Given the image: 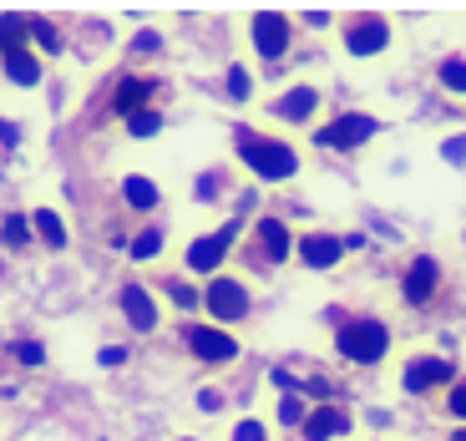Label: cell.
<instances>
[{
  "mask_svg": "<svg viewBox=\"0 0 466 441\" xmlns=\"http://www.w3.org/2000/svg\"><path fill=\"white\" fill-rule=\"evenodd\" d=\"M233 158L258 178V183H289L299 173V152L284 138H264V132L233 128Z\"/></svg>",
  "mask_w": 466,
  "mask_h": 441,
  "instance_id": "1",
  "label": "cell"
},
{
  "mask_svg": "<svg viewBox=\"0 0 466 441\" xmlns=\"http://www.w3.org/2000/svg\"><path fill=\"white\" fill-rule=\"evenodd\" d=\"M335 350L350 360V365H380L385 355H390V325L385 320H375V314H355V320H345L335 335Z\"/></svg>",
  "mask_w": 466,
  "mask_h": 441,
  "instance_id": "2",
  "label": "cell"
},
{
  "mask_svg": "<svg viewBox=\"0 0 466 441\" xmlns=\"http://www.w3.org/2000/svg\"><path fill=\"white\" fill-rule=\"evenodd\" d=\"M238 239H244V223H238V219L218 223L213 233H193V244L183 249V269H187V274H208V279H218Z\"/></svg>",
  "mask_w": 466,
  "mask_h": 441,
  "instance_id": "3",
  "label": "cell"
},
{
  "mask_svg": "<svg viewBox=\"0 0 466 441\" xmlns=\"http://www.w3.org/2000/svg\"><path fill=\"white\" fill-rule=\"evenodd\" d=\"M183 345L193 350V360H203V365H233V360L244 355L238 335L213 325V320H183Z\"/></svg>",
  "mask_w": 466,
  "mask_h": 441,
  "instance_id": "4",
  "label": "cell"
},
{
  "mask_svg": "<svg viewBox=\"0 0 466 441\" xmlns=\"http://www.w3.org/2000/svg\"><path fill=\"white\" fill-rule=\"evenodd\" d=\"M451 391L456 385V365L451 355H436V350H416V355H406V365H400V391L406 395H431V391Z\"/></svg>",
  "mask_w": 466,
  "mask_h": 441,
  "instance_id": "5",
  "label": "cell"
},
{
  "mask_svg": "<svg viewBox=\"0 0 466 441\" xmlns=\"http://www.w3.org/2000/svg\"><path fill=\"white\" fill-rule=\"evenodd\" d=\"M203 310L213 314V325H238V320H248L254 314V294H248L244 279H233V274H218L208 279V290H203Z\"/></svg>",
  "mask_w": 466,
  "mask_h": 441,
  "instance_id": "6",
  "label": "cell"
},
{
  "mask_svg": "<svg viewBox=\"0 0 466 441\" xmlns=\"http://www.w3.org/2000/svg\"><path fill=\"white\" fill-rule=\"evenodd\" d=\"M375 132H380V122H375L370 112H339L335 122L315 128V148H325V152H355V148H365Z\"/></svg>",
  "mask_w": 466,
  "mask_h": 441,
  "instance_id": "7",
  "label": "cell"
},
{
  "mask_svg": "<svg viewBox=\"0 0 466 441\" xmlns=\"http://www.w3.org/2000/svg\"><path fill=\"white\" fill-rule=\"evenodd\" d=\"M248 36H254V51L258 61H284L294 46V21L284 11H254V21H248Z\"/></svg>",
  "mask_w": 466,
  "mask_h": 441,
  "instance_id": "8",
  "label": "cell"
},
{
  "mask_svg": "<svg viewBox=\"0 0 466 441\" xmlns=\"http://www.w3.org/2000/svg\"><path fill=\"white\" fill-rule=\"evenodd\" d=\"M116 310H122V320H127L137 335H152V330L163 325V304H157L152 284H142V279L116 284Z\"/></svg>",
  "mask_w": 466,
  "mask_h": 441,
  "instance_id": "9",
  "label": "cell"
},
{
  "mask_svg": "<svg viewBox=\"0 0 466 441\" xmlns=\"http://www.w3.org/2000/svg\"><path fill=\"white\" fill-rule=\"evenodd\" d=\"M390 21L385 15H350L345 31H339V41H345L350 56H380L385 46H390Z\"/></svg>",
  "mask_w": 466,
  "mask_h": 441,
  "instance_id": "10",
  "label": "cell"
},
{
  "mask_svg": "<svg viewBox=\"0 0 466 441\" xmlns=\"http://www.w3.org/2000/svg\"><path fill=\"white\" fill-rule=\"evenodd\" d=\"M294 254H299V264L304 269H335L339 259H345V239L339 233H325V229H315V233H299L294 239Z\"/></svg>",
  "mask_w": 466,
  "mask_h": 441,
  "instance_id": "11",
  "label": "cell"
},
{
  "mask_svg": "<svg viewBox=\"0 0 466 441\" xmlns=\"http://www.w3.org/2000/svg\"><path fill=\"white\" fill-rule=\"evenodd\" d=\"M254 249H258V264H284L294 254V229L284 219H274V213H264L254 223Z\"/></svg>",
  "mask_w": 466,
  "mask_h": 441,
  "instance_id": "12",
  "label": "cell"
},
{
  "mask_svg": "<svg viewBox=\"0 0 466 441\" xmlns=\"http://www.w3.org/2000/svg\"><path fill=\"white\" fill-rule=\"evenodd\" d=\"M268 112L279 117V122H289V128H299V122H309V117L319 112V87L315 82L289 87V92H279L274 102H268Z\"/></svg>",
  "mask_w": 466,
  "mask_h": 441,
  "instance_id": "13",
  "label": "cell"
},
{
  "mask_svg": "<svg viewBox=\"0 0 466 441\" xmlns=\"http://www.w3.org/2000/svg\"><path fill=\"white\" fill-rule=\"evenodd\" d=\"M0 71H5V82L21 87V92L41 87V77H46V67H41V51H31V46H5V51H0Z\"/></svg>",
  "mask_w": 466,
  "mask_h": 441,
  "instance_id": "14",
  "label": "cell"
},
{
  "mask_svg": "<svg viewBox=\"0 0 466 441\" xmlns=\"http://www.w3.org/2000/svg\"><path fill=\"white\" fill-rule=\"evenodd\" d=\"M436 284H441V264H436L431 254H420V259H410V269H406V279H400V300L406 304H426L436 294Z\"/></svg>",
  "mask_w": 466,
  "mask_h": 441,
  "instance_id": "15",
  "label": "cell"
},
{
  "mask_svg": "<svg viewBox=\"0 0 466 441\" xmlns=\"http://www.w3.org/2000/svg\"><path fill=\"white\" fill-rule=\"evenodd\" d=\"M350 431H355V421L339 406H315L304 416V441H339V436H350Z\"/></svg>",
  "mask_w": 466,
  "mask_h": 441,
  "instance_id": "16",
  "label": "cell"
},
{
  "mask_svg": "<svg viewBox=\"0 0 466 441\" xmlns=\"http://www.w3.org/2000/svg\"><path fill=\"white\" fill-rule=\"evenodd\" d=\"M152 92H157V82H152V77H127V82L112 92V117H122V122H127L132 112L152 107Z\"/></svg>",
  "mask_w": 466,
  "mask_h": 441,
  "instance_id": "17",
  "label": "cell"
},
{
  "mask_svg": "<svg viewBox=\"0 0 466 441\" xmlns=\"http://www.w3.org/2000/svg\"><path fill=\"white\" fill-rule=\"evenodd\" d=\"M122 203H127L132 213H157V203H163V183L147 173H127L122 178Z\"/></svg>",
  "mask_w": 466,
  "mask_h": 441,
  "instance_id": "18",
  "label": "cell"
},
{
  "mask_svg": "<svg viewBox=\"0 0 466 441\" xmlns=\"http://www.w3.org/2000/svg\"><path fill=\"white\" fill-rule=\"evenodd\" d=\"M163 254H167V233L157 229V223L132 229V239H127V259H132V264H157Z\"/></svg>",
  "mask_w": 466,
  "mask_h": 441,
  "instance_id": "19",
  "label": "cell"
},
{
  "mask_svg": "<svg viewBox=\"0 0 466 441\" xmlns=\"http://www.w3.org/2000/svg\"><path fill=\"white\" fill-rule=\"evenodd\" d=\"M31 229H35V244L66 249V223H61L56 209H31Z\"/></svg>",
  "mask_w": 466,
  "mask_h": 441,
  "instance_id": "20",
  "label": "cell"
},
{
  "mask_svg": "<svg viewBox=\"0 0 466 441\" xmlns=\"http://www.w3.org/2000/svg\"><path fill=\"white\" fill-rule=\"evenodd\" d=\"M5 46H31V15L25 11H0V51Z\"/></svg>",
  "mask_w": 466,
  "mask_h": 441,
  "instance_id": "21",
  "label": "cell"
},
{
  "mask_svg": "<svg viewBox=\"0 0 466 441\" xmlns=\"http://www.w3.org/2000/svg\"><path fill=\"white\" fill-rule=\"evenodd\" d=\"M35 229H31V213H5L0 219V244L5 249H31Z\"/></svg>",
  "mask_w": 466,
  "mask_h": 441,
  "instance_id": "22",
  "label": "cell"
},
{
  "mask_svg": "<svg viewBox=\"0 0 466 441\" xmlns=\"http://www.w3.org/2000/svg\"><path fill=\"white\" fill-rule=\"evenodd\" d=\"M163 290H167V300H173L187 320H193V310H203V290H198V284H187V279L173 274V279H163Z\"/></svg>",
  "mask_w": 466,
  "mask_h": 441,
  "instance_id": "23",
  "label": "cell"
},
{
  "mask_svg": "<svg viewBox=\"0 0 466 441\" xmlns=\"http://www.w3.org/2000/svg\"><path fill=\"white\" fill-rule=\"evenodd\" d=\"M122 128H127V138H157V132H163V112H157V107H142V112H132Z\"/></svg>",
  "mask_w": 466,
  "mask_h": 441,
  "instance_id": "24",
  "label": "cell"
},
{
  "mask_svg": "<svg viewBox=\"0 0 466 441\" xmlns=\"http://www.w3.org/2000/svg\"><path fill=\"white\" fill-rule=\"evenodd\" d=\"M436 82H441L446 92L466 97V56H446L441 67H436Z\"/></svg>",
  "mask_w": 466,
  "mask_h": 441,
  "instance_id": "25",
  "label": "cell"
},
{
  "mask_svg": "<svg viewBox=\"0 0 466 441\" xmlns=\"http://www.w3.org/2000/svg\"><path fill=\"white\" fill-rule=\"evenodd\" d=\"M31 41L46 51V56H56V51L66 46V41H61V31H56V21H46V15H31Z\"/></svg>",
  "mask_w": 466,
  "mask_h": 441,
  "instance_id": "26",
  "label": "cell"
},
{
  "mask_svg": "<svg viewBox=\"0 0 466 441\" xmlns=\"http://www.w3.org/2000/svg\"><path fill=\"white\" fill-rule=\"evenodd\" d=\"M11 360L21 365V371H41L51 355H46V345H41V340H15V345H11Z\"/></svg>",
  "mask_w": 466,
  "mask_h": 441,
  "instance_id": "27",
  "label": "cell"
},
{
  "mask_svg": "<svg viewBox=\"0 0 466 441\" xmlns=\"http://www.w3.org/2000/svg\"><path fill=\"white\" fill-rule=\"evenodd\" d=\"M223 87H228V97H233V102H248V97H254V77H248V67H238V61L228 67Z\"/></svg>",
  "mask_w": 466,
  "mask_h": 441,
  "instance_id": "28",
  "label": "cell"
},
{
  "mask_svg": "<svg viewBox=\"0 0 466 441\" xmlns=\"http://www.w3.org/2000/svg\"><path fill=\"white\" fill-rule=\"evenodd\" d=\"M228 441H268V426L258 416H244V421H233Z\"/></svg>",
  "mask_w": 466,
  "mask_h": 441,
  "instance_id": "29",
  "label": "cell"
},
{
  "mask_svg": "<svg viewBox=\"0 0 466 441\" xmlns=\"http://www.w3.org/2000/svg\"><path fill=\"white\" fill-rule=\"evenodd\" d=\"M304 416H309V411H304V395H284L279 401V426H304Z\"/></svg>",
  "mask_w": 466,
  "mask_h": 441,
  "instance_id": "30",
  "label": "cell"
},
{
  "mask_svg": "<svg viewBox=\"0 0 466 441\" xmlns=\"http://www.w3.org/2000/svg\"><path fill=\"white\" fill-rule=\"evenodd\" d=\"M127 355H132L127 345H102L96 350V365H102V371H116V365H127Z\"/></svg>",
  "mask_w": 466,
  "mask_h": 441,
  "instance_id": "31",
  "label": "cell"
},
{
  "mask_svg": "<svg viewBox=\"0 0 466 441\" xmlns=\"http://www.w3.org/2000/svg\"><path fill=\"white\" fill-rule=\"evenodd\" d=\"M223 395H228V391H218V385H203V391H198V411L218 416V411H223Z\"/></svg>",
  "mask_w": 466,
  "mask_h": 441,
  "instance_id": "32",
  "label": "cell"
},
{
  "mask_svg": "<svg viewBox=\"0 0 466 441\" xmlns=\"http://www.w3.org/2000/svg\"><path fill=\"white\" fill-rule=\"evenodd\" d=\"M446 411H451L456 421H466V381H456L451 391H446Z\"/></svg>",
  "mask_w": 466,
  "mask_h": 441,
  "instance_id": "33",
  "label": "cell"
},
{
  "mask_svg": "<svg viewBox=\"0 0 466 441\" xmlns=\"http://www.w3.org/2000/svg\"><path fill=\"white\" fill-rule=\"evenodd\" d=\"M132 51H137V56H147V51L157 56V51H163V36H157V31H142L137 41H132Z\"/></svg>",
  "mask_w": 466,
  "mask_h": 441,
  "instance_id": "34",
  "label": "cell"
},
{
  "mask_svg": "<svg viewBox=\"0 0 466 441\" xmlns=\"http://www.w3.org/2000/svg\"><path fill=\"white\" fill-rule=\"evenodd\" d=\"M218 183H223L218 173H203L198 178V203H213V198H218Z\"/></svg>",
  "mask_w": 466,
  "mask_h": 441,
  "instance_id": "35",
  "label": "cell"
},
{
  "mask_svg": "<svg viewBox=\"0 0 466 441\" xmlns=\"http://www.w3.org/2000/svg\"><path fill=\"white\" fill-rule=\"evenodd\" d=\"M441 152H446V163H466V138H446Z\"/></svg>",
  "mask_w": 466,
  "mask_h": 441,
  "instance_id": "36",
  "label": "cell"
},
{
  "mask_svg": "<svg viewBox=\"0 0 466 441\" xmlns=\"http://www.w3.org/2000/svg\"><path fill=\"white\" fill-rule=\"evenodd\" d=\"M15 142H21V128H15V122H0V148L15 152Z\"/></svg>",
  "mask_w": 466,
  "mask_h": 441,
  "instance_id": "37",
  "label": "cell"
},
{
  "mask_svg": "<svg viewBox=\"0 0 466 441\" xmlns=\"http://www.w3.org/2000/svg\"><path fill=\"white\" fill-rule=\"evenodd\" d=\"M441 441H466V426H456L451 436H441Z\"/></svg>",
  "mask_w": 466,
  "mask_h": 441,
  "instance_id": "38",
  "label": "cell"
},
{
  "mask_svg": "<svg viewBox=\"0 0 466 441\" xmlns=\"http://www.w3.org/2000/svg\"><path fill=\"white\" fill-rule=\"evenodd\" d=\"M177 441H198V436H177Z\"/></svg>",
  "mask_w": 466,
  "mask_h": 441,
  "instance_id": "39",
  "label": "cell"
}]
</instances>
